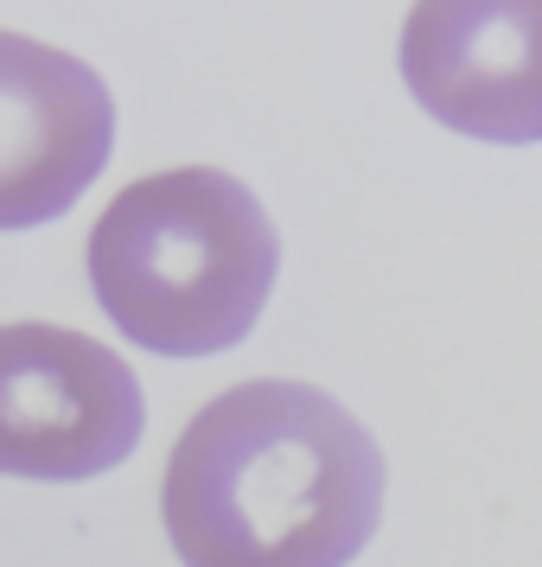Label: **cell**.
Listing matches in <instances>:
<instances>
[{
    "label": "cell",
    "mask_w": 542,
    "mask_h": 567,
    "mask_svg": "<svg viewBox=\"0 0 542 567\" xmlns=\"http://www.w3.org/2000/svg\"><path fill=\"white\" fill-rule=\"evenodd\" d=\"M384 485V446L338 395L256 377L192 414L160 511L185 567H351Z\"/></svg>",
    "instance_id": "obj_1"
},
{
    "label": "cell",
    "mask_w": 542,
    "mask_h": 567,
    "mask_svg": "<svg viewBox=\"0 0 542 567\" xmlns=\"http://www.w3.org/2000/svg\"><path fill=\"white\" fill-rule=\"evenodd\" d=\"M282 275V230L224 166L147 173L90 230V287L141 351L211 358L256 332Z\"/></svg>",
    "instance_id": "obj_2"
},
{
    "label": "cell",
    "mask_w": 542,
    "mask_h": 567,
    "mask_svg": "<svg viewBox=\"0 0 542 567\" xmlns=\"http://www.w3.org/2000/svg\"><path fill=\"white\" fill-rule=\"evenodd\" d=\"M402 83L466 141H542V0H415Z\"/></svg>",
    "instance_id": "obj_5"
},
{
    "label": "cell",
    "mask_w": 542,
    "mask_h": 567,
    "mask_svg": "<svg viewBox=\"0 0 542 567\" xmlns=\"http://www.w3.org/2000/svg\"><path fill=\"white\" fill-rule=\"evenodd\" d=\"M147 402L129 358L71 326H0V472L78 485L141 446Z\"/></svg>",
    "instance_id": "obj_3"
},
{
    "label": "cell",
    "mask_w": 542,
    "mask_h": 567,
    "mask_svg": "<svg viewBox=\"0 0 542 567\" xmlns=\"http://www.w3.org/2000/svg\"><path fill=\"white\" fill-rule=\"evenodd\" d=\"M115 96L64 45L0 27V230L52 224L103 179Z\"/></svg>",
    "instance_id": "obj_4"
}]
</instances>
